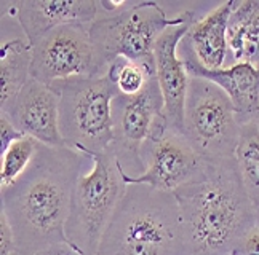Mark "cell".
I'll return each mask as SVG.
<instances>
[{
  "instance_id": "1",
  "label": "cell",
  "mask_w": 259,
  "mask_h": 255,
  "mask_svg": "<svg viewBox=\"0 0 259 255\" xmlns=\"http://www.w3.org/2000/svg\"><path fill=\"white\" fill-rule=\"evenodd\" d=\"M90 161V155L69 147L40 144L27 171L0 188V214L13 230L16 255H34L69 242L66 223L74 187Z\"/></svg>"
},
{
  "instance_id": "2",
  "label": "cell",
  "mask_w": 259,
  "mask_h": 255,
  "mask_svg": "<svg viewBox=\"0 0 259 255\" xmlns=\"http://www.w3.org/2000/svg\"><path fill=\"white\" fill-rule=\"evenodd\" d=\"M173 195L187 255H232L238 241L256 225L235 158L205 161L203 172Z\"/></svg>"
},
{
  "instance_id": "3",
  "label": "cell",
  "mask_w": 259,
  "mask_h": 255,
  "mask_svg": "<svg viewBox=\"0 0 259 255\" xmlns=\"http://www.w3.org/2000/svg\"><path fill=\"white\" fill-rule=\"evenodd\" d=\"M96 255H187L176 196L128 185Z\"/></svg>"
},
{
  "instance_id": "4",
  "label": "cell",
  "mask_w": 259,
  "mask_h": 255,
  "mask_svg": "<svg viewBox=\"0 0 259 255\" xmlns=\"http://www.w3.org/2000/svg\"><path fill=\"white\" fill-rule=\"evenodd\" d=\"M48 86L59 99V131L66 147L90 156L112 152V102L118 90L111 78L75 77Z\"/></svg>"
},
{
  "instance_id": "5",
  "label": "cell",
  "mask_w": 259,
  "mask_h": 255,
  "mask_svg": "<svg viewBox=\"0 0 259 255\" xmlns=\"http://www.w3.org/2000/svg\"><path fill=\"white\" fill-rule=\"evenodd\" d=\"M194 13L186 12L176 18H166L165 10L157 2L126 4L123 10L90 24V35L95 45L99 75H106L117 57L155 67L154 48L168 27L192 21Z\"/></svg>"
},
{
  "instance_id": "6",
  "label": "cell",
  "mask_w": 259,
  "mask_h": 255,
  "mask_svg": "<svg viewBox=\"0 0 259 255\" xmlns=\"http://www.w3.org/2000/svg\"><path fill=\"white\" fill-rule=\"evenodd\" d=\"M126 187L114 152L93 155L74 187L66 223L69 244L83 255H96Z\"/></svg>"
},
{
  "instance_id": "7",
  "label": "cell",
  "mask_w": 259,
  "mask_h": 255,
  "mask_svg": "<svg viewBox=\"0 0 259 255\" xmlns=\"http://www.w3.org/2000/svg\"><path fill=\"white\" fill-rule=\"evenodd\" d=\"M183 130L205 161L235 158L240 121L232 101L214 83L189 78Z\"/></svg>"
},
{
  "instance_id": "8",
  "label": "cell",
  "mask_w": 259,
  "mask_h": 255,
  "mask_svg": "<svg viewBox=\"0 0 259 255\" xmlns=\"http://www.w3.org/2000/svg\"><path fill=\"white\" fill-rule=\"evenodd\" d=\"M139 158L144 172L138 177H130L122 172L126 185L141 183L160 192L175 193L195 180L205 169V160L184 131L171 126L163 115L157 116L154 121L139 149Z\"/></svg>"
},
{
  "instance_id": "9",
  "label": "cell",
  "mask_w": 259,
  "mask_h": 255,
  "mask_svg": "<svg viewBox=\"0 0 259 255\" xmlns=\"http://www.w3.org/2000/svg\"><path fill=\"white\" fill-rule=\"evenodd\" d=\"M31 77L50 85L75 77H101L90 24L56 27L32 45Z\"/></svg>"
},
{
  "instance_id": "10",
  "label": "cell",
  "mask_w": 259,
  "mask_h": 255,
  "mask_svg": "<svg viewBox=\"0 0 259 255\" xmlns=\"http://www.w3.org/2000/svg\"><path fill=\"white\" fill-rule=\"evenodd\" d=\"M163 115V96L157 77H151L135 96L118 93L112 102L114 145L112 152L125 175L138 177L144 172L139 149L157 116Z\"/></svg>"
},
{
  "instance_id": "11",
  "label": "cell",
  "mask_w": 259,
  "mask_h": 255,
  "mask_svg": "<svg viewBox=\"0 0 259 255\" xmlns=\"http://www.w3.org/2000/svg\"><path fill=\"white\" fill-rule=\"evenodd\" d=\"M0 113L24 136L48 147H66L59 131V99L48 85L31 78Z\"/></svg>"
},
{
  "instance_id": "12",
  "label": "cell",
  "mask_w": 259,
  "mask_h": 255,
  "mask_svg": "<svg viewBox=\"0 0 259 255\" xmlns=\"http://www.w3.org/2000/svg\"><path fill=\"white\" fill-rule=\"evenodd\" d=\"M194 23L187 21L179 26H171L158 37L154 48L155 77L163 96V116L171 126L183 130L184 123V104L189 86V74L178 48L187 35Z\"/></svg>"
},
{
  "instance_id": "13",
  "label": "cell",
  "mask_w": 259,
  "mask_h": 255,
  "mask_svg": "<svg viewBox=\"0 0 259 255\" xmlns=\"http://www.w3.org/2000/svg\"><path fill=\"white\" fill-rule=\"evenodd\" d=\"M178 53L183 57L189 77L211 82L229 96L240 126L246 121L259 120V69L246 62H235L216 71H208L197 61L186 37L179 43Z\"/></svg>"
},
{
  "instance_id": "14",
  "label": "cell",
  "mask_w": 259,
  "mask_h": 255,
  "mask_svg": "<svg viewBox=\"0 0 259 255\" xmlns=\"http://www.w3.org/2000/svg\"><path fill=\"white\" fill-rule=\"evenodd\" d=\"M96 0H19L15 15L23 35L34 45L56 27L69 24H92L98 19Z\"/></svg>"
},
{
  "instance_id": "15",
  "label": "cell",
  "mask_w": 259,
  "mask_h": 255,
  "mask_svg": "<svg viewBox=\"0 0 259 255\" xmlns=\"http://www.w3.org/2000/svg\"><path fill=\"white\" fill-rule=\"evenodd\" d=\"M235 4V0H227L218 5L200 21L192 23L186 35V40L191 45L197 61L208 71L226 67L229 53L227 23Z\"/></svg>"
},
{
  "instance_id": "16",
  "label": "cell",
  "mask_w": 259,
  "mask_h": 255,
  "mask_svg": "<svg viewBox=\"0 0 259 255\" xmlns=\"http://www.w3.org/2000/svg\"><path fill=\"white\" fill-rule=\"evenodd\" d=\"M227 45L235 62L259 69V0L235 4L227 23Z\"/></svg>"
},
{
  "instance_id": "17",
  "label": "cell",
  "mask_w": 259,
  "mask_h": 255,
  "mask_svg": "<svg viewBox=\"0 0 259 255\" xmlns=\"http://www.w3.org/2000/svg\"><path fill=\"white\" fill-rule=\"evenodd\" d=\"M32 45L26 37L7 38L0 46V109L15 99L31 80Z\"/></svg>"
},
{
  "instance_id": "18",
  "label": "cell",
  "mask_w": 259,
  "mask_h": 255,
  "mask_svg": "<svg viewBox=\"0 0 259 255\" xmlns=\"http://www.w3.org/2000/svg\"><path fill=\"white\" fill-rule=\"evenodd\" d=\"M235 163L250 198L259 192V120L240 126V136L235 147Z\"/></svg>"
},
{
  "instance_id": "19",
  "label": "cell",
  "mask_w": 259,
  "mask_h": 255,
  "mask_svg": "<svg viewBox=\"0 0 259 255\" xmlns=\"http://www.w3.org/2000/svg\"><path fill=\"white\" fill-rule=\"evenodd\" d=\"M40 149V142L29 136L15 141L0 155V188H7L15 183L34 161Z\"/></svg>"
},
{
  "instance_id": "20",
  "label": "cell",
  "mask_w": 259,
  "mask_h": 255,
  "mask_svg": "<svg viewBox=\"0 0 259 255\" xmlns=\"http://www.w3.org/2000/svg\"><path fill=\"white\" fill-rule=\"evenodd\" d=\"M106 75L115 83L120 94L135 96L146 86L149 78L155 75V67L128 61L125 57H117L109 66Z\"/></svg>"
},
{
  "instance_id": "21",
  "label": "cell",
  "mask_w": 259,
  "mask_h": 255,
  "mask_svg": "<svg viewBox=\"0 0 259 255\" xmlns=\"http://www.w3.org/2000/svg\"><path fill=\"white\" fill-rule=\"evenodd\" d=\"M232 255H259V227H254L238 241Z\"/></svg>"
},
{
  "instance_id": "22",
  "label": "cell",
  "mask_w": 259,
  "mask_h": 255,
  "mask_svg": "<svg viewBox=\"0 0 259 255\" xmlns=\"http://www.w3.org/2000/svg\"><path fill=\"white\" fill-rule=\"evenodd\" d=\"M24 134L16 130V126L5 115L0 113V153H4L15 141L21 139Z\"/></svg>"
},
{
  "instance_id": "23",
  "label": "cell",
  "mask_w": 259,
  "mask_h": 255,
  "mask_svg": "<svg viewBox=\"0 0 259 255\" xmlns=\"http://www.w3.org/2000/svg\"><path fill=\"white\" fill-rule=\"evenodd\" d=\"M0 255H16L15 234L4 214H0Z\"/></svg>"
},
{
  "instance_id": "24",
  "label": "cell",
  "mask_w": 259,
  "mask_h": 255,
  "mask_svg": "<svg viewBox=\"0 0 259 255\" xmlns=\"http://www.w3.org/2000/svg\"><path fill=\"white\" fill-rule=\"evenodd\" d=\"M34 255H83V253L78 249H75L72 244L63 242V244H56V246H52L48 249H44Z\"/></svg>"
},
{
  "instance_id": "25",
  "label": "cell",
  "mask_w": 259,
  "mask_h": 255,
  "mask_svg": "<svg viewBox=\"0 0 259 255\" xmlns=\"http://www.w3.org/2000/svg\"><path fill=\"white\" fill-rule=\"evenodd\" d=\"M251 203H253V212H254L256 227H259V192L251 198Z\"/></svg>"
}]
</instances>
